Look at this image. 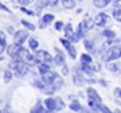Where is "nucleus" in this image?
Wrapping results in <instances>:
<instances>
[{
    "instance_id": "obj_1",
    "label": "nucleus",
    "mask_w": 121,
    "mask_h": 113,
    "mask_svg": "<svg viewBox=\"0 0 121 113\" xmlns=\"http://www.w3.org/2000/svg\"><path fill=\"white\" fill-rule=\"evenodd\" d=\"M11 69L13 70V75L15 77L22 78L30 71V65L26 63V62H20V61H15L13 59L12 63H11Z\"/></svg>"
},
{
    "instance_id": "obj_2",
    "label": "nucleus",
    "mask_w": 121,
    "mask_h": 113,
    "mask_svg": "<svg viewBox=\"0 0 121 113\" xmlns=\"http://www.w3.org/2000/svg\"><path fill=\"white\" fill-rule=\"evenodd\" d=\"M34 56H35V63L39 65V63H48L51 65L54 62V56H51V54L46 50H35L34 52Z\"/></svg>"
},
{
    "instance_id": "obj_3",
    "label": "nucleus",
    "mask_w": 121,
    "mask_h": 113,
    "mask_svg": "<svg viewBox=\"0 0 121 113\" xmlns=\"http://www.w3.org/2000/svg\"><path fill=\"white\" fill-rule=\"evenodd\" d=\"M118 58H121V47L120 46H112L109 47L105 54L102 55V61L104 62H112V61H117Z\"/></svg>"
},
{
    "instance_id": "obj_4",
    "label": "nucleus",
    "mask_w": 121,
    "mask_h": 113,
    "mask_svg": "<svg viewBox=\"0 0 121 113\" xmlns=\"http://www.w3.org/2000/svg\"><path fill=\"white\" fill-rule=\"evenodd\" d=\"M23 44H17V43H15L13 42L12 44H8L7 46V48H5V51H7V55L8 56H11V58H16L20 52H22V50H23Z\"/></svg>"
},
{
    "instance_id": "obj_5",
    "label": "nucleus",
    "mask_w": 121,
    "mask_h": 113,
    "mask_svg": "<svg viewBox=\"0 0 121 113\" xmlns=\"http://www.w3.org/2000/svg\"><path fill=\"white\" fill-rule=\"evenodd\" d=\"M26 40H28V31L26 30H17L13 34V42L17 44H23Z\"/></svg>"
},
{
    "instance_id": "obj_6",
    "label": "nucleus",
    "mask_w": 121,
    "mask_h": 113,
    "mask_svg": "<svg viewBox=\"0 0 121 113\" xmlns=\"http://www.w3.org/2000/svg\"><path fill=\"white\" fill-rule=\"evenodd\" d=\"M94 24L95 26H98V27H104V26H106L108 24V22H109V16H108V13H105V12H99V13H97L94 16Z\"/></svg>"
},
{
    "instance_id": "obj_7",
    "label": "nucleus",
    "mask_w": 121,
    "mask_h": 113,
    "mask_svg": "<svg viewBox=\"0 0 121 113\" xmlns=\"http://www.w3.org/2000/svg\"><path fill=\"white\" fill-rule=\"evenodd\" d=\"M73 82L77 85V86H83L85 83L87 82V79L85 78V75H83L82 70H75V73L73 75Z\"/></svg>"
},
{
    "instance_id": "obj_8",
    "label": "nucleus",
    "mask_w": 121,
    "mask_h": 113,
    "mask_svg": "<svg viewBox=\"0 0 121 113\" xmlns=\"http://www.w3.org/2000/svg\"><path fill=\"white\" fill-rule=\"evenodd\" d=\"M86 93H87V98H89V100H93L98 105L102 104V100H101V97H99V94L97 93V90H95L94 87H87Z\"/></svg>"
},
{
    "instance_id": "obj_9",
    "label": "nucleus",
    "mask_w": 121,
    "mask_h": 113,
    "mask_svg": "<svg viewBox=\"0 0 121 113\" xmlns=\"http://www.w3.org/2000/svg\"><path fill=\"white\" fill-rule=\"evenodd\" d=\"M54 19H55V16H54L52 13H44L43 16L39 19V27H40V28L47 27L48 24H51V23L54 22Z\"/></svg>"
},
{
    "instance_id": "obj_10",
    "label": "nucleus",
    "mask_w": 121,
    "mask_h": 113,
    "mask_svg": "<svg viewBox=\"0 0 121 113\" xmlns=\"http://www.w3.org/2000/svg\"><path fill=\"white\" fill-rule=\"evenodd\" d=\"M87 31H89V28H87L86 23H85V20H82V22L78 24V28H77V31H75V32H77V35L79 36V38H81V39H82L83 36L86 35Z\"/></svg>"
},
{
    "instance_id": "obj_11",
    "label": "nucleus",
    "mask_w": 121,
    "mask_h": 113,
    "mask_svg": "<svg viewBox=\"0 0 121 113\" xmlns=\"http://www.w3.org/2000/svg\"><path fill=\"white\" fill-rule=\"evenodd\" d=\"M50 3H51V0H35V9H36V12H40L47 5H50Z\"/></svg>"
},
{
    "instance_id": "obj_12",
    "label": "nucleus",
    "mask_w": 121,
    "mask_h": 113,
    "mask_svg": "<svg viewBox=\"0 0 121 113\" xmlns=\"http://www.w3.org/2000/svg\"><path fill=\"white\" fill-rule=\"evenodd\" d=\"M44 106L47 110H54L55 112L56 109V100L55 98H52V97H47L46 100H44Z\"/></svg>"
},
{
    "instance_id": "obj_13",
    "label": "nucleus",
    "mask_w": 121,
    "mask_h": 113,
    "mask_svg": "<svg viewBox=\"0 0 121 113\" xmlns=\"http://www.w3.org/2000/svg\"><path fill=\"white\" fill-rule=\"evenodd\" d=\"M55 51H56V55L54 56V63H55L56 66L66 65V63H65V55H63V54H62L58 48H55Z\"/></svg>"
},
{
    "instance_id": "obj_14",
    "label": "nucleus",
    "mask_w": 121,
    "mask_h": 113,
    "mask_svg": "<svg viewBox=\"0 0 121 113\" xmlns=\"http://www.w3.org/2000/svg\"><path fill=\"white\" fill-rule=\"evenodd\" d=\"M81 70H82L83 74H86L89 77H91L93 74H94V66L93 65H86V63H81Z\"/></svg>"
},
{
    "instance_id": "obj_15",
    "label": "nucleus",
    "mask_w": 121,
    "mask_h": 113,
    "mask_svg": "<svg viewBox=\"0 0 121 113\" xmlns=\"http://www.w3.org/2000/svg\"><path fill=\"white\" fill-rule=\"evenodd\" d=\"M38 71L40 75H44V74H47L48 71H51V67L48 63H39L38 65Z\"/></svg>"
},
{
    "instance_id": "obj_16",
    "label": "nucleus",
    "mask_w": 121,
    "mask_h": 113,
    "mask_svg": "<svg viewBox=\"0 0 121 113\" xmlns=\"http://www.w3.org/2000/svg\"><path fill=\"white\" fill-rule=\"evenodd\" d=\"M83 44H85V48H86L90 54H94V52H95V46H94V42H93V40L85 39V40H83Z\"/></svg>"
},
{
    "instance_id": "obj_17",
    "label": "nucleus",
    "mask_w": 121,
    "mask_h": 113,
    "mask_svg": "<svg viewBox=\"0 0 121 113\" xmlns=\"http://www.w3.org/2000/svg\"><path fill=\"white\" fill-rule=\"evenodd\" d=\"M30 113H47V109H46V106H43L40 104V101H38V104L31 109Z\"/></svg>"
},
{
    "instance_id": "obj_18",
    "label": "nucleus",
    "mask_w": 121,
    "mask_h": 113,
    "mask_svg": "<svg viewBox=\"0 0 121 113\" xmlns=\"http://www.w3.org/2000/svg\"><path fill=\"white\" fill-rule=\"evenodd\" d=\"M112 16L116 19L117 22L121 23V5H114V8L112 11Z\"/></svg>"
},
{
    "instance_id": "obj_19",
    "label": "nucleus",
    "mask_w": 121,
    "mask_h": 113,
    "mask_svg": "<svg viewBox=\"0 0 121 113\" xmlns=\"http://www.w3.org/2000/svg\"><path fill=\"white\" fill-rule=\"evenodd\" d=\"M113 0H93V4L97 7V8H105L109 3H112Z\"/></svg>"
},
{
    "instance_id": "obj_20",
    "label": "nucleus",
    "mask_w": 121,
    "mask_h": 113,
    "mask_svg": "<svg viewBox=\"0 0 121 113\" xmlns=\"http://www.w3.org/2000/svg\"><path fill=\"white\" fill-rule=\"evenodd\" d=\"M63 32H65V38H67L69 39L70 36L75 32V31H73V26L70 24V23H67V24H65V27H63Z\"/></svg>"
},
{
    "instance_id": "obj_21",
    "label": "nucleus",
    "mask_w": 121,
    "mask_h": 113,
    "mask_svg": "<svg viewBox=\"0 0 121 113\" xmlns=\"http://www.w3.org/2000/svg\"><path fill=\"white\" fill-rule=\"evenodd\" d=\"M60 1H62L63 8L66 9H73L75 7V0H60Z\"/></svg>"
},
{
    "instance_id": "obj_22",
    "label": "nucleus",
    "mask_w": 121,
    "mask_h": 113,
    "mask_svg": "<svg viewBox=\"0 0 121 113\" xmlns=\"http://www.w3.org/2000/svg\"><path fill=\"white\" fill-rule=\"evenodd\" d=\"M102 35H104L108 40H114L116 39V32L112 31V30H104L102 31Z\"/></svg>"
},
{
    "instance_id": "obj_23",
    "label": "nucleus",
    "mask_w": 121,
    "mask_h": 113,
    "mask_svg": "<svg viewBox=\"0 0 121 113\" xmlns=\"http://www.w3.org/2000/svg\"><path fill=\"white\" fill-rule=\"evenodd\" d=\"M70 109H71L73 112H78V113H79V110L82 109V105L79 104V101L73 100V101H71V104H70Z\"/></svg>"
},
{
    "instance_id": "obj_24",
    "label": "nucleus",
    "mask_w": 121,
    "mask_h": 113,
    "mask_svg": "<svg viewBox=\"0 0 121 113\" xmlns=\"http://www.w3.org/2000/svg\"><path fill=\"white\" fill-rule=\"evenodd\" d=\"M81 63H86V65H91L93 59H91L90 54H82L81 55Z\"/></svg>"
},
{
    "instance_id": "obj_25",
    "label": "nucleus",
    "mask_w": 121,
    "mask_h": 113,
    "mask_svg": "<svg viewBox=\"0 0 121 113\" xmlns=\"http://www.w3.org/2000/svg\"><path fill=\"white\" fill-rule=\"evenodd\" d=\"M28 47L31 48V50H38V47H39V42L36 39H35V38H30V39H28Z\"/></svg>"
},
{
    "instance_id": "obj_26",
    "label": "nucleus",
    "mask_w": 121,
    "mask_h": 113,
    "mask_svg": "<svg viewBox=\"0 0 121 113\" xmlns=\"http://www.w3.org/2000/svg\"><path fill=\"white\" fill-rule=\"evenodd\" d=\"M0 46L4 48H7V35L4 31H0Z\"/></svg>"
},
{
    "instance_id": "obj_27",
    "label": "nucleus",
    "mask_w": 121,
    "mask_h": 113,
    "mask_svg": "<svg viewBox=\"0 0 121 113\" xmlns=\"http://www.w3.org/2000/svg\"><path fill=\"white\" fill-rule=\"evenodd\" d=\"M34 86L40 89L42 91H44V89H46V85H44V82L42 79H34Z\"/></svg>"
},
{
    "instance_id": "obj_28",
    "label": "nucleus",
    "mask_w": 121,
    "mask_h": 113,
    "mask_svg": "<svg viewBox=\"0 0 121 113\" xmlns=\"http://www.w3.org/2000/svg\"><path fill=\"white\" fill-rule=\"evenodd\" d=\"M12 77H13V71L12 70H5L4 71V82L5 83H8L11 79H12Z\"/></svg>"
},
{
    "instance_id": "obj_29",
    "label": "nucleus",
    "mask_w": 121,
    "mask_h": 113,
    "mask_svg": "<svg viewBox=\"0 0 121 113\" xmlns=\"http://www.w3.org/2000/svg\"><path fill=\"white\" fill-rule=\"evenodd\" d=\"M108 69L110 70L112 73L118 74V71H120V66L117 65V63H109V65H108Z\"/></svg>"
},
{
    "instance_id": "obj_30",
    "label": "nucleus",
    "mask_w": 121,
    "mask_h": 113,
    "mask_svg": "<svg viewBox=\"0 0 121 113\" xmlns=\"http://www.w3.org/2000/svg\"><path fill=\"white\" fill-rule=\"evenodd\" d=\"M59 42L62 43V46H63V47H65L66 50H67V48H69L70 46H71V44H73V43H71V42H70L69 39H67V38H60V39H59Z\"/></svg>"
},
{
    "instance_id": "obj_31",
    "label": "nucleus",
    "mask_w": 121,
    "mask_h": 113,
    "mask_svg": "<svg viewBox=\"0 0 121 113\" xmlns=\"http://www.w3.org/2000/svg\"><path fill=\"white\" fill-rule=\"evenodd\" d=\"M67 52H69V55L71 56L73 59H75V58H77V50H75V47H74L73 44L67 48Z\"/></svg>"
},
{
    "instance_id": "obj_32",
    "label": "nucleus",
    "mask_w": 121,
    "mask_h": 113,
    "mask_svg": "<svg viewBox=\"0 0 121 113\" xmlns=\"http://www.w3.org/2000/svg\"><path fill=\"white\" fill-rule=\"evenodd\" d=\"M22 24H23L24 27H26L27 30H30V31H35V26H34V24H32V23H30V22H27V20H24V19L22 20Z\"/></svg>"
},
{
    "instance_id": "obj_33",
    "label": "nucleus",
    "mask_w": 121,
    "mask_h": 113,
    "mask_svg": "<svg viewBox=\"0 0 121 113\" xmlns=\"http://www.w3.org/2000/svg\"><path fill=\"white\" fill-rule=\"evenodd\" d=\"M56 100V109H55V112H59V110H62V109L65 108V102L60 100V98H55Z\"/></svg>"
},
{
    "instance_id": "obj_34",
    "label": "nucleus",
    "mask_w": 121,
    "mask_h": 113,
    "mask_svg": "<svg viewBox=\"0 0 121 113\" xmlns=\"http://www.w3.org/2000/svg\"><path fill=\"white\" fill-rule=\"evenodd\" d=\"M20 11H22L23 13H26V15H30V16H34V15H35L34 11H31V9H27L24 5H20Z\"/></svg>"
},
{
    "instance_id": "obj_35",
    "label": "nucleus",
    "mask_w": 121,
    "mask_h": 113,
    "mask_svg": "<svg viewBox=\"0 0 121 113\" xmlns=\"http://www.w3.org/2000/svg\"><path fill=\"white\" fill-rule=\"evenodd\" d=\"M54 27H55V30H56V31H62V30H63V27H65V23L60 22V20H58V22H55Z\"/></svg>"
},
{
    "instance_id": "obj_36",
    "label": "nucleus",
    "mask_w": 121,
    "mask_h": 113,
    "mask_svg": "<svg viewBox=\"0 0 121 113\" xmlns=\"http://www.w3.org/2000/svg\"><path fill=\"white\" fill-rule=\"evenodd\" d=\"M35 0H16V3L17 4H20V5H28V4H31V3H34Z\"/></svg>"
},
{
    "instance_id": "obj_37",
    "label": "nucleus",
    "mask_w": 121,
    "mask_h": 113,
    "mask_svg": "<svg viewBox=\"0 0 121 113\" xmlns=\"http://www.w3.org/2000/svg\"><path fill=\"white\" fill-rule=\"evenodd\" d=\"M99 110H101V113H114V112H112L108 106H105V105H102V104L99 105Z\"/></svg>"
},
{
    "instance_id": "obj_38",
    "label": "nucleus",
    "mask_w": 121,
    "mask_h": 113,
    "mask_svg": "<svg viewBox=\"0 0 121 113\" xmlns=\"http://www.w3.org/2000/svg\"><path fill=\"white\" fill-rule=\"evenodd\" d=\"M85 23H86V26L89 30H91L93 27H94V20L93 19H85Z\"/></svg>"
},
{
    "instance_id": "obj_39",
    "label": "nucleus",
    "mask_w": 121,
    "mask_h": 113,
    "mask_svg": "<svg viewBox=\"0 0 121 113\" xmlns=\"http://www.w3.org/2000/svg\"><path fill=\"white\" fill-rule=\"evenodd\" d=\"M0 9H1V11H5V12H11L8 7H5V5L3 4V3H1V1H0Z\"/></svg>"
},
{
    "instance_id": "obj_40",
    "label": "nucleus",
    "mask_w": 121,
    "mask_h": 113,
    "mask_svg": "<svg viewBox=\"0 0 121 113\" xmlns=\"http://www.w3.org/2000/svg\"><path fill=\"white\" fill-rule=\"evenodd\" d=\"M62 67H63V69H62V74H63V75H66V74H69V69H67V66H66V65H63Z\"/></svg>"
},
{
    "instance_id": "obj_41",
    "label": "nucleus",
    "mask_w": 121,
    "mask_h": 113,
    "mask_svg": "<svg viewBox=\"0 0 121 113\" xmlns=\"http://www.w3.org/2000/svg\"><path fill=\"white\" fill-rule=\"evenodd\" d=\"M8 32H9V34H15L16 31L13 30V27H11V26H9V27H8Z\"/></svg>"
},
{
    "instance_id": "obj_42",
    "label": "nucleus",
    "mask_w": 121,
    "mask_h": 113,
    "mask_svg": "<svg viewBox=\"0 0 121 113\" xmlns=\"http://www.w3.org/2000/svg\"><path fill=\"white\" fill-rule=\"evenodd\" d=\"M99 83H101L102 86H108V82H106V81H104V79H99Z\"/></svg>"
},
{
    "instance_id": "obj_43",
    "label": "nucleus",
    "mask_w": 121,
    "mask_h": 113,
    "mask_svg": "<svg viewBox=\"0 0 121 113\" xmlns=\"http://www.w3.org/2000/svg\"><path fill=\"white\" fill-rule=\"evenodd\" d=\"M79 113H90V112H89V110H87V109H81V110H79Z\"/></svg>"
},
{
    "instance_id": "obj_44",
    "label": "nucleus",
    "mask_w": 121,
    "mask_h": 113,
    "mask_svg": "<svg viewBox=\"0 0 121 113\" xmlns=\"http://www.w3.org/2000/svg\"><path fill=\"white\" fill-rule=\"evenodd\" d=\"M58 1H59V0H51V3H50V4H51V5H56Z\"/></svg>"
},
{
    "instance_id": "obj_45",
    "label": "nucleus",
    "mask_w": 121,
    "mask_h": 113,
    "mask_svg": "<svg viewBox=\"0 0 121 113\" xmlns=\"http://www.w3.org/2000/svg\"><path fill=\"white\" fill-rule=\"evenodd\" d=\"M120 1H121V0H113V3H114V5H118V4H120Z\"/></svg>"
},
{
    "instance_id": "obj_46",
    "label": "nucleus",
    "mask_w": 121,
    "mask_h": 113,
    "mask_svg": "<svg viewBox=\"0 0 121 113\" xmlns=\"http://www.w3.org/2000/svg\"><path fill=\"white\" fill-rule=\"evenodd\" d=\"M3 51H4V48H3V47H1V46H0V54H1V52H3Z\"/></svg>"
},
{
    "instance_id": "obj_47",
    "label": "nucleus",
    "mask_w": 121,
    "mask_h": 113,
    "mask_svg": "<svg viewBox=\"0 0 121 113\" xmlns=\"http://www.w3.org/2000/svg\"><path fill=\"white\" fill-rule=\"evenodd\" d=\"M4 113H11V112H8V110H4Z\"/></svg>"
},
{
    "instance_id": "obj_48",
    "label": "nucleus",
    "mask_w": 121,
    "mask_h": 113,
    "mask_svg": "<svg viewBox=\"0 0 121 113\" xmlns=\"http://www.w3.org/2000/svg\"><path fill=\"white\" fill-rule=\"evenodd\" d=\"M0 113H4V110H0Z\"/></svg>"
},
{
    "instance_id": "obj_49",
    "label": "nucleus",
    "mask_w": 121,
    "mask_h": 113,
    "mask_svg": "<svg viewBox=\"0 0 121 113\" xmlns=\"http://www.w3.org/2000/svg\"><path fill=\"white\" fill-rule=\"evenodd\" d=\"M120 97H121V93H120Z\"/></svg>"
},
{
    "instance_id": "obj_50",
    "label": "nucleus",
    "mask_w": 121,
    "mask_h": 113,
    "mask_svg": "<svg viewBox=\"0 0 121 113\" xmlns=\"http://www.w3.org/2000/svg\"><path fill=\"white\" fill-rule=\"evenodd\" d=\"M79 1H82V0H79Z\"/></svg>"
}]
</instances>
